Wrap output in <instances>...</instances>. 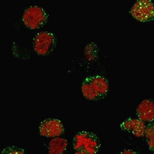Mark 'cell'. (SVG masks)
Listing matches in <instances>:
<instances>
[{"label": "cell", "mask_w": 154, "mask_h": 154, "mask_svg": "<svg viewBox=\"0 0 154 154\" xmlns=\"http://www.w3.org/2000/svg\"><path fill=\"white\" fill-rule=\"evenodd\" d=\"M145 123L138 119H127L120 124V128L124 131L131 133L137 137L144 136L146 128Z\"/></svg>", "instance_id": "cell-7"}, {"label": "cell", "mask_w": 154, "mask_h": 154, "mask_svg": "<svg viewBox=\"0 0 154 154\" xmlns=\"http://www.w3.org/2000/svg\"><path fill=\"white\" fill-rule=\"evenodd\" d=\"M146 137L147 146L151 151L154 149V122L149 123L146 126L144 135Z\"/></svg>", "instance_id": "cell-10"}, {"label": "cell", "mask_w": 154, "mask_h": 154, "mask_svg": "<svg viewBox=\"0 0 154 154\" xmlns=\"http://www.w3.org/2000/svg\"><path fill=\"white\" fill-rule=\"evenodd\" d=\"M75 154H88L85 152H81V151H76V153Z\"/></svg>", "instance_id": "cell-13"}, {"label": "cell", "mask_w": 154, "mask_h": 154, "mask_svg": "<svg viewBox=\"0 0 154 154\" xmlns=\"http://www.w3.org/2000/svg\"><path fill=\"white\" fill-rule=\"evenodd\" d=\"M119 154H138L136 152H135V151L131 149H124Z\"/></svg>", "instance_id": "cell-12"}, {"label": "cell", "mask_w": 154, "mask_h": 154, "mask_svg": "<svg viewBox=\"0 0 154 154\" xmlns=\"http://www.w3.org/2000/svg\"><path fill=\"white\" fill-rule=\"evenodd\" d=\"M1 154H25V153L23 149L13 146L5 147Z\"/></svg>", "instance_id": "cell-11"}, {"label": "cell", "mask_w": 154, "mask_h": 154, "mask_svg": "<svg viewBox=\"0 0 154 154\" xmlns=\"http://www.w3.org/2000/svg\"><path fill=\"white\" fill-rule=\"evenodd\" d=\"M73 146L76 151H81L88 154H96L99 152L101 142L95 133L88 131L78 132L74 136Z\"/></svg>", "instance_id": "cell-2"}, {"label": "cell", "mask_w": 154, "mask_h": 154, "mask_svg": "<svg viewBox=\"0 0 154 154\" xmlns=\"http://www.w3.org/2000/svg\"><path fill=\"white\" fill-rule=\"evenodd\" d=\"M109 90V83L103 76L95 75L86 77L82 84L83 96L91 101H98L105 98Z\"/></svg>", "instance_id": "cell-1"}, {"label": "cell", "mask_w": 154, "mask_h": 154, "mask_svg": "<svg viewBox=\"0 0 154 154\" xmlns=\"http://www.w3.org/2000/svg\"></svg>", "instance_id": "cell-14"}, {"label": "cell", "mask_w": 154, "mask_h": 154, "mask_svg": "<svg viewBox=\"0 0 154 154\" xmlns=\"http://www.w3.org/2000/svg\"><path fill=\"white\" fill-rule=\"evenodd\" d=\"M38 130L42 136L52 139L59 137L65 132V128L61 121L55 118L43 120L39 124Z\"/></svg>", "instance_id": "cell-6"}, {"label": "cell", "mask_w": 154, "mask_h": 154, "mask_svg": "<svg viewBox=\"0 0 154 154\" xmlns=\"http://www.w3.org/2000/svg\"><path fill=\"white\" fill-rule=\"evenodd\" d=\"M131 14L137 20L146 23L152 21L154 18V6L149 0H139L131 9Z\"/></svg>", "instance_id": "cell-5"}, {"label": "cell", "mask_w": 154, "mask_h": 154, "mask_svg": "<svg viewBox=\"0 0 154 154\" xmlns=\"http://www.w3.org/2000/svg\"><path fill=\"white\" fill-rule=\"evenodd\" d=\"M22 20L24 24L28 28L38 29L46 24L48 16L42 7L32 6L25 10Z\"/></svg>", "instance_id": "cell-3"}, {"label": "cell", "mask_w": 154, "mask_h": 154, "mask_svg": "<svg viewBox=\"0 0 154 154\" xmlns=\"http://www.w3.org/2000/svg\"><path fill=\"white\" fill-rule=\"evenodd\" d=\"M57 45L55 35L48 31L38 33L34 39V49L39 56L49 55L54 50Z\"/></svg>", "instance_id": "cell-4"}, {"label": "cell", "mask_w": 154, "mask_h": 154, "mask_svg": "<svg viewBox=\"0 0 154 154\" xmlns=\"http://www.w3.org/2000/svg\"><path fill=\"white\" fill-rule=\"evenodd\" d=\"M138 119L149 123L154 122V102L152 99H146L140 103L136 109Z\"/></svg>", "instance_id": "cell-8"}, {"label": "cell", "mask_w": 154, "mask_h": 154, "mask_svg": "<svg viewBox=\"0 0 154 154\" xmlns=\"http://www.w3.org/2000/svg\"><path fill=\"white\" fill-rule=\"evenodd\" d=\"M68 141L62 137L53 138L48 144V154H63L67 149Z\"/></svg>", "instance_id": "cell-9"}]
</instances>
